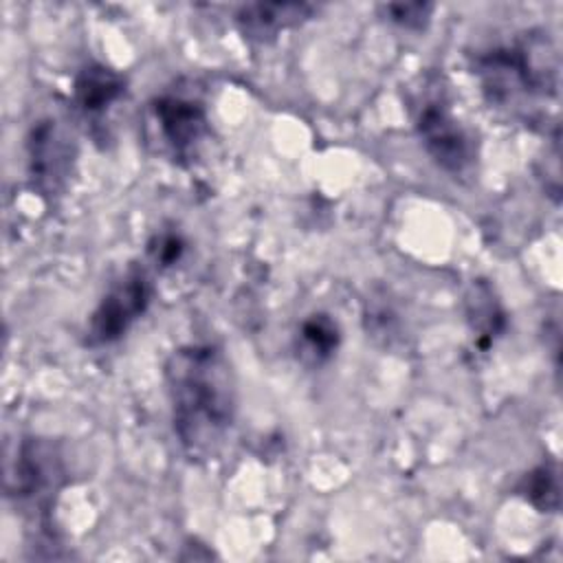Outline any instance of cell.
<instances>
[{"mask_svg": "<svg viewBox=\"0 0 563 563\" xmlns=\"http://www.w3.org/2000/svg\"><path fill=\"white\" fill-rule=\"evenodd\" d=\"M165 380L180 449L191 460L216 457L231 435L238 411L229 358L216 345H183L169 354Z\"/></svg>", "mask_w": 563, "mask_h": 563, "instance_id": "obj_1", "label": "cell"}, {"mask_svg": "<svg viewBox=\"0 0 563 563\" xmlns=\"http://www.w3.org/2000/svg\"><path fill=\"white\" fill-rule=\"evenodd\" d=\"M475 73L490 106L532 119L556 95V57L543 37L530 35L477 57Z\"/></svg>", "mask_w": 563, "mask_h": 563, "instance_id": "obj_2", "label": "cell"}, {"mask_svg": "<svg viewBox=\"0 0 563 563\" xmlns=\"http://www.w3.org/2000/svg\"><path fill=\"white\" fill-rule=\"evenodd\" d=\"M416 132L427 154L449 174H464L475 158L471 136L442 97H427L416 108Z\"/></svg>", "mask_w": 563, "mask_h": 563, "instance_id": "obj_3", "label": "cell"}, {"mask_svg": "<svg viewBox=\"0 0 563 563\" xmlns=\"http://www.w3.org/2000/svg\"><path fill=\"white\" fill-rule=\"evenodd\" d=\"M152 290L143 268L130 266L125 275L103 295L88 321V343L108 345L121 339L128 328L145 312Z\"/></svg>", "mask_w": 563, "mask_h": 563, "instance_id": "obj_4", "label": "cell"}, {"mask_svg": "<svg viewBox=\"0 0 563 563\" xmlns=\"http://www.w3.org/2000/svg\"><path fill=\"white\" fill-rule=\"evenodd\" d=\"M161 141L176 161L194 158L207 136V112L198 99L183 95H161L152 103Z\"/></svg>", "mask_w": 563, "mask_h": 563, "instance_id": "obj_5", "label": "cell"}, {"mask_svg": "<svg viewBox=\"0 0 563 563\" xmlns=\"http://www.w3.org/2000/svg\"><path fill=\"white\" fill-rule=\"evenodd\" d=\"M68 134L55 119L37 121L29 134L31 176L46 189H55L68 169L70 145Z\"/></svg>", "mask_w": 563, "mask_h": 563, "instance_id": "obj_6", "label": "cell"}, {"mask_svg": "<svg viewBox=\"0 0 563 563\" xmlns=\"http://www.w3.org/2000/svg\"><path fill=\"white\" fill-rule=\"evenodd\" d=\"M312 11L314 7L306 2H255L244 4L238 11L235 22L244 37L255 42H271L284 29L297 26L308 20Z\"/></svg>", "mask_w": 563, "mask_h": 563, "instance_id": "obj_7", "label": "cell"}, {"mask_svg": "<svg viewBox=\"0 0 563 563\" xmlns=\"http://www.w3.org/2000/svg\"><path fill=\"white\" fill-rule=\"evenodd\" d=\"M125 90V79L101 66L88 64L75 79V103L88 117L103 114Z\"/></svg>", "mask_w": 563, "mask_h": 563, "instance_id": "obj_8", "label": "cell"}, {"mask_svg": "<svg viewBox=\"0 0 563 563\" xmlns=\"http://www.w3.org/2000/svg\"><path fill=\"white\" fill-rule=\"evenodd\" d=\"M339 328L336 323L323 314V312H314L310 317H306L297 330V341H295V350L301 363L306 365H323L325 361H330V356L334 354V350L339 347Z\"/></svg>", "mask_w": 563, "mask_h": 563, "instance_id": "obj_9", "label": "cell"}, {"mask_svg": "<svg viewBox=\"0 0 563 563\" xmlns=\"http://www.w3.org/2000/svg\"><path fill=\"white\" fill-rule=\"evenodd\" d=\"M526 497L530 504H534L539 510H556L559 508V477L556 471L548 464H541L534 468L523 484Z\"/></svg>", "mask_w": 563, "mask_h": 563, "instance_id": "obj_10", "label": "cell"}, {"mask_svg": "<svg viewBox=\"0 0 563 563\" xmlns=\"http://www.w3.org/2000/svg\"><path fill=\"white\" fill-rule=\"evenodd\" d=\"M385 13L389 15V20L402 29H411V31H422L429 22L431 15V4H422V2H398V4H385L383 7Z\"/></svg>", "mask_w": 563, "mask_h": 563, "instance_id": "obj_11", "label": "cell"}, {"mask_svg": "<svg viewBox=\"0 0 563 563\" xmlns=\"http://www.w3.org/2000/svg\"><path fill=\"white\" fill-rule=\"evenodd\" d=\"M183 240L176 233H161L150 242V255L161 266H172L183 253Z\"/></svg>", "mask_w": 563, "mask_h": 563, "instance_id": "obj_12", "label": "cell"}]
</instances>
